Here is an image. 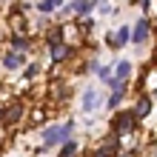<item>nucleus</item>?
Returning <instances> with one entry per match:
<instances>
[{"mask_svg": "<svg viewBox=\"0 0 157 157\" xmlns=\"http://www.w3.org/2000/svg\"><path fill=\"white\" fill-rule=\"evenodd\" d=\"M120 100H123V86H117V89L112 91V97H109V109H114V106H120Z\"/></svg>", "mask_w": 157, "mask_h": 157, "instance_id": "15", "label": "nucleus"}, {"mask_svg": "<svg viewBox=\"0 0 157 157\" xmlns=\"http://www.w3.org/2000/svg\"><path fill=\"white\" fill-rule=\"evenodd\" d=\"M63 3H66V0H37L34 6H37V12H43V14H52L54 9H60Z\"/></svg>", "mask_w": 157, "mask_h": 157, "instance_id": "10", "label": "nucleus"}, {"mask_svg": "<svg viewBox=\"0 0 157 157\" xmlns=\"http://www.w3.org/2000/svg\"><path fill=\"white\" fill-rule=\"evenodd\" d=\"M149 109H151V97H149V94H143V97H140V103H137V109H134V114H137V120L149 114Z\"/></svg>", "mask_w": 157, "mask_h": 157, "instance_id": "12", "label": "nucleus"}, {"mask_svg": "<svg viewBox=\"0 0 157 157\" xmlns=\"http://www.w3.org/2000/svg\"><path fill=\"white\" fill-rule=\"evenodd\" d=\"M94 157H112V151H106L103 146H100V151H94Z\"/></svg>", "mask_w": 157, "mask_h": 157, "instance_id": "19", "label": "nucleus"}, {"mask_svg": "<svg viewBox=\"0 0 157 157\" xmlns=\"http://www.w3.org/2000/svg\"><path fill=\"white\" fill-rule=\"evenodd\" d=\"M120 157H128V154H120Z\"/></svg>", "mask_w": 157, "mask_h": 157, "instance_id": "21", "label": "nucleus"}, {"mask_svg": "<svg viewBox=\"0 0 157 157\" xmlns=\"http://www.w3.org/2000/svg\"><path fill=\"white\" fill-rule=\"evenodd\" d=\"M134 126H137V114H134V112H123V114H117V120L112 123L114 134H126V132H132Z\"/></svg>", "mask_w": 157, "mask_h": 157, "instance_id": "2", "label": "nucleus"}, {"mask_svg": "<svg viewBox=\"0 0 157 157\" xmlns=\"http://www.w3.org/2000/svg\"><path fill=\"white\" fill-rule=\"evenodd\" d=\"M128 37H132V26H120V32H117L120 46H123V43H128Z\"/></svg>", "mask_w": 157, "mask_h": 157, "instance_id": "16", "label": "nucleus"}, {"mask_svg": "<svg viewBox=\"0 0 157 157\" xmlns=\"http://www.w3.org/2000/svg\"><path fill=\"white\" fill-rule=\"evenodd\" d=\"M20 117H23V106L20 103L12 106L9 112H3V120H6V123H20Z\"/></svg>", "mask_w": 157, "mask_h": 157, "instance_id": "11", "label": "nucleus"}, {"mask_svg": "<svg viewBox=\"0 0 157 157\" xmlns=\"http://www.w3.org/2000/svg\"><path fill=\"white\" fill-rule=\"evenodd\" d=\"M128 77H132V63H128V60H120L117 66H114V80H117V86H123Z\"/></svg>", "mask_w": 157, "mask_h": 157, "instance_id": "5", "label": "nucleus"}, {"mask_svg": "<svg viewBox=\"0 0 157 157\" xmlns=\"http://www.w3.org/2000/svg\"><path fill=\"white\" fill-rule=\"evenodd\" d=\"M75 151H77V140H71V137H69V140L63 143V149H60V157H71Z\"/></svg>", "mask_w": 157, "mask_h": 157, "instance_id": "13", "label": "nucleus"}, {"mask_svg": "<svg viewBox=\"0 0 157 157\" xmlns=\"http://www.w3.org/2000/svg\"><path fill=\"white\" fill-rule=\"evenodd\" d=\"M71 132H75V123H57V126H49L46 132L40 134V140H43V146L46 149H52V146H60V143H66L69 137H71Z\"/></svg>", "mask_w": 157, "mask_h": 157, "instance_id": "1", "label": "nucleus"}, {"mask_svg": "<svg viewBox=\"0 0 157 157\" xmlns=\"http://www.w3.org/2000/svg\"><path fill=\"white\" fill-rule=\"evenodd\" d=\"M40 75V63H29V66H26V80H34Z\"/></svg>", "mask_w": 157, "mask_h": 157, "instance_id": "17", "label": "nucleus"}, {"mask_svg": "<svg viewBox=\"0 0 157 157\" xmlns=\"http://www.w3.org/2000/svg\"><path fill=\"white\" fill-rule=\"evenodd\" d=\"M3 66H6L9 71L20 69V66H23V54H20V52H9V54H3Z\"/></svg>", "mask_w": 157, "mask_h": 157, "instance_id": "6", "label": "nucleus"}, {"mask_svg": "<svg viewBox=\"0 0 157 157\" xmlns=\"http://www.w3.org/2000/svg\"><path fill=\"white\" fill-rule=\"evenodd\" d=\"M12 49H17V52H26V49H29V40H26L23 34H14V37H12Z\"/></svg>", "mask_w": 157, "mask_h": 157, "instance_id": "14", "label": "nucleus"}, {"mask_svg": "<svg viewBox=\"0 0 157 157\" xmlns=\"http://www.w3.org/2000/svg\"><path fill=\"white\" fill-rule=\"evenodd\" d=\"M69 6H71V12H75V14L83 17V14H89L91 9H94V0H71Z\"/></svg>", "mask_w": 157, "mask_h": 157, "instance_id": "8", "label": "nucleus"}, {"mask_svg": "<svg viewBox=\"0 0 157 157\" xmlns=\"http://www.w3.org/2000/svg\"><path fill=\"white\" fill-rule=\"evenodd\" d=\"M0 120H3V112H0Z\"/></svg>", "mask_w": 157, "mask_h": 157, "instance_id": "20", "label": "nucleus"}, {"mask_svg": "<svg viewBox=\"0 0 157 157\" xmlns=\"http://www.w3.org/2000/svg\"><path fill=\"white\" fill-rule=\"evenodd\" d=\"M132 40H134L137 46H143L146 40H149V20L134 23V29H132Z\"/></svg>", "mask_w": 157, "mask_h": 157, "instance_id": "4", "label": "nucleus"}, {"mask_svg": "<svg viewBox=\"0 0 157 157\" xmlns=\"http://www.w3.org/2000/svg\"><path fill=\"white\" fill-rule=\"evenodd\" d=\"M49 49H52V60H54V63H57V60H66L69 54H71V49H69L66 43H52Z\"/></svg>", "mask_w": 157, "mask_h": 157, "instance_id": "9", "label": "nucleus"}, {"mask_svg": "<svg viewBox=\"0 0 157 157\" xmlns=\"http://www.w3.org/2000/svg\"><path fill=\"white\" fill-rule=\"evenodd\" d=\"M63 37H66V26H63V23L60 26H52V29L46 32V43H49V46L52 43H63Z\"/></svg>", "mask_w": 157, "mask_h": 157, "instance_id": "7", "label": "nucleus"}, {"mask_svg": "<svg viewBox=\"0 0 157 157\" xmlns=\"http://www.w3.org/2000/svg\"><path fill=\"white\" fill-rule=\"evenodd\" d=\"M91 26H94V20H89V17H86V20L80 23V32H91Z\"/></svg>", "mask_w": 157, "mask_h": 157, "instance_id": "18", "label": "nucleus"}, {"mask_svg": "<svg viewBox=\"0 0 157 157\" xmlns=\"http://www.w3.org/2000/svg\"><path fill=\"white\" fill-rule=\"evenodd\" d=\"M80 106H83V112L86 114H91L94 109L100 106V91L94 89V86H89L86 91H83V100H80Z\"/></svg>", "mask_w": 157, "mask_h": 157, "instance_id": "3", "label": "nucleus"}]
</instances>
